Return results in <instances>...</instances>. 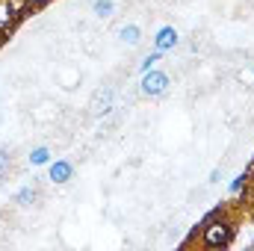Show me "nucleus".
Masks as SVG:
<instances>
[{"mask_svg":"<svg viewBox=\"0 0 254 251\" xmlns=\"http://www.w3.org/2000/svg\"><path fill=\"white\" fill-rule=\"evenodd\" d=\"M74 178V163L71 160H51L48 163V181L54 184H68Z\"/></svg>","mask_w":254,"mask_h":251,"instance_id":"obj_5","label":"nucleus"},{"mask_svg":"<svg viewBox=\"0 0 254 251\" xmlns=\"http://www.w3.org/2000/svg\"><path fill=\"white\" fill-rule=\"evenodd\" d=\"M201 246L204 249H228L231 243H234V237H237V225H234V219L228 216V210L222 213V216H213V219H204L201 225Z\"/></svg>","mask_w":254,"mask_h":251,"instance_id":"obj_1","label":"nucleus"},{"mask_svg":"<svg viewBox=\"0 0 254 251\" xmlns=\"http://www.w3.org/2000/svg\"><path fill=\"white\" fill-rule=\"evenodd\" d=\"M119 42L127 45V48L142 45V27H139V24H125V27H119Z\"/></svg>","mask_w":254,"mask_h":251,"instance_id":"obj_6","label":"nucleus"},{"mask_svg":"<svg viewBox=\"0 0 254 251\" xmlns=\"http://www.w3.org/2000/svg\"><path fill=\"white\" fill-rule=\"evenodd\" d=\"M39 198H42V192H39V187H33V184H27V187H21L15 192V204L18 207H33Z\"/></svg>","mask_w":254,"mask_h":251,"instance_id":"obj_7","label":"nucleus"},{"mask_svg":"<svg viewBox=\"0 0 254 251\" xmlns=\"http://www.w3.org/2000/svg\"><path fill=\"white\" fill-rule=\"evenodd\" d=\"M54 157H51V148L48 145H39V148H33L30 151V166H48Z\"/></svg>","mask_w":254,"mask_h":251,"instance_id":"obj_10","label":"nucleus"},{"mask_svg":"<svg viewBox=\"0 0 254 251\" xmlns=\"http://www.w3.org/2000/svg\"><path fill=\"white\" fill-rule=\"evenodd\" d=\"M178 42H181L178 30L166 24V27H160V30H157V36H154V51L169 54V51H175V48H178Z\"/></svg>","mask_w":254,"mask_h":251,"instance_id":"obj_4","label":"nucleus"},{"mask_svg":"<svg viewBox=\"0 0 254 251\" xmlns=\"http://www.w3.org/2000/svg\"><path fill=\"white\" fill-rule=\"evenodd\" d=\"M27 9H30V3H27V0H6V18H9V21L24 18V15H27Z\"/></svg>","mask_w":254,"mask_h":251,"instance_id":"obj_9","label":"nucleus"},{"mask_svg":"<svg viewBox=\"0 0 254 251\" xmlns=\"http://www.w3.org/2000/svg\"><path fill=\"white\" fill-rule=\"evenodd\" d=\"M243 187H249V172H243V175H237V178L231 181V192H234V195H240Z\"/></svg>","mask_w":254,"mask_h":251,"instance_id":"obj_13","label":"nucleus"},{"mask_svg":"<svg viewBox=\"0 0 254 251\" xmlns=\"http://www.w3.org/2000/svg\"><path fill=\"white\" fill-rule=\"evenodd\" d=\"M249 178H254V166H252V172H249Z\"/></svg>","mask_w":254,"mask_h":251,"instance_id":"obj_16","label":"nucleus"},{"mask_svg":"<svg viewBox=\"0 0 254 251\" xmlns=\"http://www.w3.org/2000/svg\"><path fill=\"white\" fill-rule=\"evenodd\" d=\"M30 6H42V3H48V0H27Z\"/></svg>","mask_w":254,"mask_h":251,"instance_id":"obj_15","label":"nucleus"},{"mask_svg":"<svg viewBox=\"0 0 254 251\" xmlns=\"http://www.w3.org/2000/svg\"><path fill=\"white\" fill-rule=\"evenodd\" d=\"M89 110H92V116H107V113H113V110H116V92H113V86L98 89V92L92 95Z\"/></svg>","mask_w":254,"mask_h":251,"instance_id":"obj_3","label":"nucleus"},{"mask_svg":"<svg viewBox=\"0 0 254 251\" xmlns=\"http://www.w3.org/2000/svg\"><path fill=\"white\" fill-rule=\"evenodd\" d=\"M9 169H12V154H9V148L0 145V178L9 175Z\"/></svg>","mask_w":254,"mask_h":251,"instance_id":"obj_11","label":"nucleus"},{"mask_svg":"<svg viewBox=\"0 0 254 251\" xmlns=\"http://www.w3.org/2000/svg\"><path fill=\"white\" fill-rule=\"evenodd\" d=\"M252 249H254V240H252Z\"/></svg>","mask_w":254,"mask_h":251,"instance_id":"obj_17","label":"nucleus"},{"mask_svg":"<svg viewBox=\"0 0 254 251\" xmlns=\"http://www.w3.org/2000/svg\"><path fill=\"white\" fill-rule=\"evenodd\" d=\"M116 12H119V3H116V0H92V15H95V18L110 21Z\"/></svg>","mask_w":254,"mask_h":251,"instance_id":"obj_8","label":"nucleus"},{"mask_svg":"<svg viewBox=\"0 0 254 251\" xmlns=\"http://www.w3.org/2000/svg\"><path fill=\"white\" fill-rule=\"evenodd\" d=\"M219 178H222V169H213L210 172V184H219Z\"/></svg>","mask_w":254,"mask_h":251,"instance_id":"obj_14","label":"nucleus"},{"mask_svg":"<svg viewBox=\"0 0 254 251\" xmlns=\"http://www.w3.org/2000/svg\"><path fill=\"white\" fill-rule=\"evenodd\" d=\"M160 57H163L160 51H154V54H148V57H145V60L139 63V68H142V74H145V71H151V68H157V63H160Z\"/></svg>","mask_w":254,"mask_h":251,"instance_id":"obj_12","label":"nucleus"},{"mask_svg":"<svg viewBox=\"0 0 254 251\" xmlns=\"http://www.w3.org/2000/svg\"><path fill=\"white\" fill-rule=\"evenodd\" d=\"M169 86H172V77H169L166 71H160V68L145 71L142 80H139V92H142L145 98H163V95L169 92Z\"/></svg>","mask_w":254,"mask_h":251,"instance_id":"obj_2","label":"nucleus"}]
</instances>
